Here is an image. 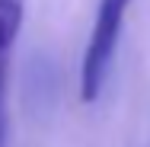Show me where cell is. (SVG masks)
Returning a JSON list of instances; mask_svg holds the SVG:
<instances>
[{
	"label": "cell",
	"mask_w": 150,
	"mask_h": 147,
	"mask_svg": "<svg viewBox=\"0 0 150 147\" xmlns=\"http://www.w3.org/2000/svg\"><path fill=\"white\" fill-rule=\"evenodd\" d=\"M0 147H3V131H0Z\"/></svg>",
	"instance_id": "3957f363"
},
{
	"label": "cell",
	"mask_w": 150,
	"mask_h": 147,
	"mask_svg": "<svg viewBox=\"0 0 150 147\" xmlns=\"http://www.w3.org/2000/svg\"><path fill=\"white\" fill-rule=\"evenodd\" d=\"M128 6H131V0H99V6H96V23H93L90 42H86L83 61H80V99L83 102H96L102 93L105 74L112 67V58H115V48L121 38Z\"/></svg>",
	"instance_id": "6da1fadb"
},
{
	"label": "cell",
	"mask_w": 150,
	"mask_h": 147,
	"mask_svg": "<svg viewBox=\"0 0 150 147\" xmlns=\"http://www.w3.org/2000/svg\"><path fill=\"white\" fill-rule=\"evenodd\" d=\"M23 16H26V0H0V99H3V87H6L10 51L23 29Z\"/></svg>",
	"instance_id": "7a4b0ae2"
}]
</instances>
